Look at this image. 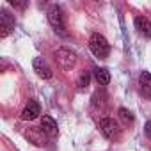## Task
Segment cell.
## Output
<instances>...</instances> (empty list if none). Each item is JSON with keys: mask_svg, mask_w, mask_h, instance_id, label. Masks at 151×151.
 <instances>
[{"mask_svg": "<svg viewBox=\"0 0 151 151\" xmlns=\"http://www.w3.org/2000/svg\"><path fill=\"white\" fill-rule=\"evenodd\" d=\"M34 71H36L37 77H39V78H43V80L52 78V75H53L52 68L48 66L46 59H43V57H36V59H34Z\"/></svg>", "mask_w": 151, "mask_h": 151, "instance_id": "obj_6", "label": "cell"}, {"mask_svg": "<svg viewBox=\"0 0 151 151\" xmlns=\"http://www.w3.org/2000/svg\"><path fill=\"white\" fill-rule=\"evenodd\" d=\"M98 126H100L101 133H103L107 139H117V137H119V133H121L119 124H117L114 119H110V117H103V119H100Z\"/></svg>", "mask_w": 151, "mask_h": 151, "instance_id": "obj_4", "label": "cell"}, {"mask_svg": "<svg viewBox=\"0 0 151 151\" xmlns=\"http://www.w3.org/2000/svg\"><path fill=\"white\" fill-rule=\"evenodd\" d=\"M139 84H140V91L146 98L151 100V73L142 71L140 77H139Z\"/></svg>", "mask_w": 151, "mask_h": 151, "instance_id": "obj_10", "label": "cell"}, {"mask_svg": "<svg viewBox=\"0 0 151 151\" xmlns=\"http://www.w3.org/2000/svg\"><path fill=\"white\" fill-rule=\"evenodd\" d=\"M94 77H96L100 86H109V82H110V73H109L107 68H96L94 69Z\"/></svg>", "mask_w": 151, "mask_h": 151, "instance_id": "obj_11", "label": "cell"}, {"mask_svg": "<svg viewBox=\"0 0 151 151\" xmlns=\"http://www.w3.org/2000/svg\"><path fill=\"white\" fill-rule=\"evenodd\" d=\"M53 57H55L57 66H59L62 71H69V69L75 66V62H77V55H75L71 50H68V48H59V50H55Z\"/></svg>", "mask_w": 151, "mask_h": 151, "instance_id": "obj_2", "label": "cell"}, {"mask_svg": "<svg viewBox=\"0 0 151 151\" xmlns=\"http://www.w3.org/2000/svg\"><path fill=\"white\" fill-rule=\"evenodd\" d=\"M117 112H119V117H121L124 123H132V121H133V116H132L130 110H126V109H119Z\"/></svg>", "mask_w": 151, "mask_h": 151, "instance_id": "obj_13", "label": "cell"}, {"mask_svg": "<svg viewBox=\"0 0 151 151\" xmlns=\"http://www.w3.org/2000/svg\"><path fill=\"white\" fill-rule=\"evenodd\" d=\"M14 29V18L7 11H0V37H7Z\"/></svg>", "mask_w": 151, "mask_h": 151, "instance_id": "obj_5", "label": "cell"}, {"mask_svg": "<svg viewBox=\"0 0 151 151\" xmlns=\"http://www.w3.org/2000/svg\"><path fill=\"white\" fill-rule=\"evenodd\" d=\"M13 7H18V9H25L27 6H29V2H18V0H11L9 2Z\"/></svg>", "mask_w": 151, "mask_h": 151, "instance_id": "obj_14", "label": "cell"}, {"mask_svg": "<svg viewBox=\"0 0 151 151\" xmlns=\"http://www.w3.org/2000/svg\"><path fill=\"white\" fill-rule=\"evenodd\" d=\"M135 29H137L139 34H142L146 37H151V22L146 16H137L135 18Z\"/></svg>", "mask_w": 151, "mask_h": 151, "instance_id": "obj_9", "label": "cell"}, {"mask_svg": "<svg viewBox=\"0 0 151 151\" xmlns=\"http://www.w3.org/2000/svg\"><path fill=\"white\" fill-rule=\"evenodd\" d=\"M39 114H41L39 103H37L36 100H30V101L25 105V109L22 110V119H23V121H34Z\"/></svg>", "mask_w": 151, "mask_h": 151, "instance_id": "obj_7", "label": "cell"}, {"mask_svg": "<svg viewBox=\"0 0 151 151\" xmlns=\"http://www.w3.org/2000/svg\"><path fill=\"white\" fill-rule=\"evenodd\" d=\"M144 132H146V135L151 139V121H147V123H146V126H144Z\"/></svg>", "mask_w": 151, "mask_h": 151, "instance_id": "obj_15", "label": "cell"}, {"mask_svg": "<svg viewBox=\"0 0 151 151\" xmlns=\"http://www.w3.org/2000/svg\"><path fill=\"white\" fill-rule=\"evenodd\" d=\"M89 82H91V73L84 69V71L80 73L78 80H77V86H78V89H86V87L89 86Z\"/></svg>", "mask_w": 151, "mask_h": 151, "instance_id": "obj_12", "label": "cell"}, {"mask_svg": "<svg viewBox=\"0 0 151 151\" xmlns=\"http://www.w3.org/2000/svg\"><path fill=\"white\" fill-rule=\"evenodd\" d=\"M89 48L98 59H107L110 53V45L101 34H93L89 39Z\"/></svg>", "mask_w": 151, "mask_h": 151, "instance_id": "obj_1", "label": "cell"}, {"mask_svg": "<svg viewBox=\"0 0 151 151\" xmlns=\"http://www.w3.org/2000/svg\"><path fill=\"white\" fill-rule=\"evenodd\" d=\"M41 130H43L48 137H55V135L59 133L57 123H55V119L50 117V116H43V119H41Z\"/></svg>", "mask_w": 151, "mask_h": 151, "instance_id": "obj_8", "label": "cell"}, {"mask_svg": "<svg viewBox=\"0 0 151 151\" xmlns=\"http://www.w3.org/2000/svg\"><path fill=\"white\" fill-rule=\"evenodd\" d=\"M48 22L50 25L53 27L55 32L66 36V23H64V14H62V9L59 6H50L48 9Z\"/></svg>", "mask_w": 151, "mask_h": 151, "instance_id": "obj_3", "label": "cell"}]
</instances>
